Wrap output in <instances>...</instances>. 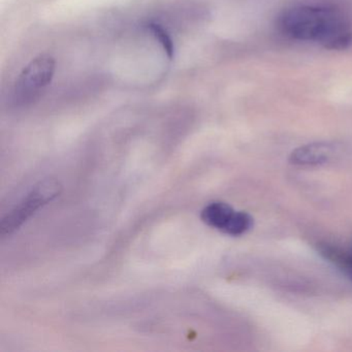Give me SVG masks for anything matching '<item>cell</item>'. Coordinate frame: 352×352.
I'll use <instances>...</instances> for the list:
<instances>
[{
    "instance_id": "obj_1",
    "label": "cell",
    "mask_w": 352,
    "mask_h": 352,
    "mask_svg": "<svg viewBox=\"0 0 352 352\" xmlns=\"http://www.w3.org/2000/svg\"><path fill=\"white\" fill-rule=\"evenodd\" d=\"M277 26L286 38L314 43L329 50H345L352 44L351 23L336 8L294 6L280 14Z\"/></svg>"
},
{
    "instance_id": "obj_2",
    "label": "cell",
    "mask_w": 352,
    "mask_h": 352,
    "mask_svg": "<svg viewBox=\"0 0 352 352\" xmlns=\"http://www.w3.org/2000/svg\"><path fill=\"white\" fill-rule=\"evenodd\" d=\"M56 69L54 58L43 54L32 59L16 80L12 100L17 107L28 106L40 98L50 85Z\"/></svg>"
},
{
    "instance_id": "obj_3",
    "label": "cell",
    "mask_w": 352,
    "mask_h": 352,
    "mask_svg": "<svg viewBox=\"0 0 352 352\" xmlns=\"http://www.w3.org/2000/svg\"><path fill=\"white\" fill-rule=\"evenodd\" d=\"M63 186L55 179H47L34 187L32 191L18 204L0 223V234H12L23 226L36 211L59 197Z\"/></svg>"
},
{
    "instance_id": "obj_4",
    "label": "cell",
    "mask_w": 352,
    "mask_h": 352,
    "mask_svg": "<svg viewBox=\"0 0 352 352\" xmlns=\"http://www.w3.org/2000/svg\"><path fill=\"white\" fill-rule=\"evenodd\" d=\"M335 147L331 144L315 143L302 146L292 152L290 162L294 164H320L331 160L335 154Z\"/></svg>"
},
{
    "instance_id": "obj_5",
    "label": "cell",
    "mask_w": 352,
    "mask_h": 352,
    "mask_svg": "<svg viewBox=\"0 0 352 352\" xmlns=\"http://www.w3.org/2000/svg\"><path fill=\"white\" fill-rule=\"evenodd\" d=\"M234 214L236 211L230 205L216 201L210 204L201 211V217L207 226L226 234Z\"/></svg>"
},
{
    "instance_id": "obj_6",
    "label": "cell",
    "mask_w": 352,
    "mask_h": 352,
    "mask_svg": "<svg viewBox=\"0 0 352 352\" xmlns=\"http://www.w3.org/2000/svg\"><path fill=\"white\" fill-rule=\"evenodd\" d=\"M318 251L327 261L341 269L352 280V246L349 250L344 251L333 245L319 244Z\"/></svg>"
},
{
    "instance_id": "obj_7",
    "label": "cell",
    "mask_w": 352,
    "mask_h": 352,
    "mask_svg": "<svg viewBox=\"0 0 352 352\" xmlns=\"http://www.w3.org/2000/svg\"><path fill=\"white\" fill-rule=\"evenodd\" d=\"M253 226V219L246 212H236L230 221L226 234L230 236H241L248 232Z\"/></svg>"
},
{
    "instance_id": "obj_8",
    "label": "cell",
    "mask_w": 352,
    "mask_h": 352,
    "mask_svg": "<svg viewBox=\"0 0 352 352\" xmlns=\"http://www.w3.org/2000/svg\"><path fill=\"white\" fill-rule=\"evenodd\" d=\"M146 28L153 34L156 40H158L164 50L166 51L168 58L172 59L175 52L174 45H173L172 40H170L168 34L164 32V28H160V25L155 23H148Z\"/></svg>"
}]
</instances>
